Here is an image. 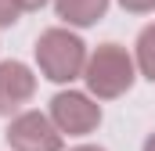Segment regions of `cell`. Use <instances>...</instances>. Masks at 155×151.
<instances>
[{"mask_svg":"<svg viewBox=\"0 0 155 151\" xmlns=\"http://www.w3.org/2000/svg\"><path fill=\"white\" fill-rule=\"evenodd\" d=\"M40 58L47 65L51 79H69L79 65V43L72 36H61V33H51L40 47Z\"/></svg>","mask_w":155,"mask_h":151,"instance_id":"obj_1","label":"cell"},{"mask_svg":"<svg viewBox=\"0 0 155 151\" xmlns=\"http://www.w3.org/2000/svg\"><path fill=\"white\" fill-rule=\"evenodd\" d=\"M90 72H94V76H90V83H94V86H101L105 94H116L123 83H130V65L119 58L116 50H105V54L94 61V69H90Z\"/></svg>","mask_w":155,"mask_h":151,"instance_id":"obj_2","label":"cell"},{"mask_svg":"<svg viewBox=\"0 0 155 151\" xmlns=\"http://www.w3.org/2000/svg\"><path fill=\"white\" fill-rule=\"evenodd\" d=\"M54 108H58V115H61L65 126H90V122L97 119V112H94L83 97H58Z\"/></svg>","mask_w":155,"mask_h":151,"instance_id":"obj_3","label":"cell"},{"mask_svg":"<svg viewBox=\"0 0 155 151\" xmlns=\"http://www.w3.org/2000/svg\"><path fill=\"white\" fill-rule=\"evenodd\" d=\"M101 7L105 0H61V14H69L72 22H94Z\"/></svg>","mask_w":155,"mask_h":151,"instance_id":"obj_4","label":"cell"},{"mask_svg":"<svg viewBox=\"0 0 155 151\" xmlns=\"http://www.w3.org/2000/svg\"><path fill=\"white\" fill-rule=\"evenodd\" d=\"M144 69H148L152 79H155V29L144 33Z\"/></svg>","mask_w":155,"mask_h":151,"instance_id":"obj_5","label":"cell"},{"mask_svg":"<svg viewBox=\"0 0 155 151\" xmlns=\"http://www.w3.org/2000/svg\"><path fill=\"white\" fill-rule=\"evenodd\" d=\"M0 22H4V25L15 22V4H11V0H0Z\"/></svg>","mask_w":155,"mask_h":151,"instance_id":"obj_6","label":"cell"},{"mask_svg":"<svg viewBox=\"0 0 155 151\" xmlns=\"http://www.w3.org/2000/svg\"><path fill=\"white\" fill-rule=\"evenodd\" d=\"M123 4H130V7H148L152 0H123Z\"/></svg>","mask_w":155,"mask_h":151,"instance_id":"obj_7","label":"cell"},{"mask_svg":"<svg viewBox=\"0 0 155 151\" xmlns=\"http://www.w3.org/2000/svg\"><path fill=\"white\" fill-rule=\"evenodd\" d=\"M148 151H155V140H152V144H148Z\"/></svg>","mask_w":155,"mask_h":151,"instance_id":"obj_8","label":"cell"},{"mask_svg":"<svg viewBox=\"0 0 155 151\" xmlns=\"http://www.w3.org/2000/svg\"><path fill=\"white\" fill-rule=\"evenodd\" d=\"M25 4H40V0H25Z\"/></svg>","mask_w":155,"mask_h":151,"instance_id":"obj_9","label":"cell"}]
</instances>
